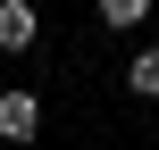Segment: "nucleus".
Masks as SVG:
<instances>
[{
    "label": "nucleus",
    "instance_id": "f257e3e1",
    "mask_svg": "<svg viewBox=\"0 0 159 150\" xmlns=\"http://www.w3.org/2000/svg\"><path fill=\"white\" fill-rule=\"evenodd\" d=\"M42 134V100L34 92H0V142H34Z\"/></svg>",
    "mask_w": 159,
    "mask_h": 150
},
{
    "label": "nucleus",
    "instance_id": "20e7f679",
    "mask_svg": "<svg viewBox=\"0 0 159 150\" xmlns=\"http://www.w3.org/2000/svg\"><path fill=\"white\" fill-rule=\"evenodd\" d=\"M143 17H151V0H101V25L109 33H134Z\"/></svg>",
    "mask_w": 159,
    "mask_h": 150
},
{
    "label": "nucleus",
    "instance_id": "7ed1b4c3",
    "mask_svg": "<svg viewBox=\"0 0 159 150\" xmlns=\"http://www.w3.org/2000/svg\"><path fill=\"white\" fill-rule=\"evenodd\" d=\"M126 92L134 100H159V50H134L126 58Z\"/></svg>",
    "mask_w": 159,
    "mask_h": 150
},
{
    "label": "nucleus",
    "instance_id": "f03ea898",
    "mask_svg": "<svg viewBox=\"0 0 159 150\" xmlns=\"http://www.w3.org/2000/svg\"><path fill=\"white\" fill-rule=\"evenodd\" d=\"M42 42V8L34 0H0V50H34Z\"/></svg>",
    "mask_w": 159,
    "mask_h": 150
}]
</instances>
